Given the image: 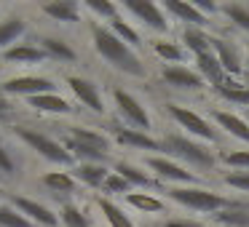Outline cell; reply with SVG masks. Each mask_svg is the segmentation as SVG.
I'll use <instances>...</instances> for the list:
<instances>
[{
    "instance_id": "ba28073f",
    "label": "cell",
    "mask_w": 249,
    "mask_h": 227,
    "mask_svg": "<svg viewBox=\"0 0 249 227\" xmlns=\"http://www.w3.org/2000/svg\"><path fill=\"white\" fill-rule=\"evenodd\" d=\"M156 81L166 91L179 94V97H204L209 91V86L193 70V65H158Z\"/></svg>"
},
{
    "instance_id": "8992f818",
    "label": "cell",
    "mask_w": 249,
    "mask_h": 227,
    "mask_svg": "<svg viewBox=\"0 0 249 227\" xmlns=\"http://www.w3.org/2000/svg\"><path fill=\"white\" fill-rule=\"evenodd\" d=\"M118 6L124 16H129L142 32H150L153 38H172L177 32V27L169 19V14L163 11L161 3H153V0H121Z\"/></svg>"
},
{
    "instance_id": "277c9868",
    "label": "cell",
    "mask_w": 249,
    "mask_h": 227,
    "mask_svg": "<svg viewBox=\"0 0 249 227\" xmlns=\"http://www.w3.org/2000/svg\"><path fill=\"white\" fill-rule=\"evenodd\" d=\"M161 110L177 131H182V134L193 136V139H198V142H206V145L217 147V150L222 147V134L217 131V126L209 120L206 113H198V110H193L190 104L174 102V99H166V102L161 104Z\"/></svg>"
},
{
    "instance_id": "603a6c76",
    "label": "cell",
    "mask_w": 249,
    "mask_h": 227,
    "mask_svg": "<svg viewBox=\"0 0 249 227\" xmlns=\"http://www.w3.org/2000/svg\"><path fill=\"white\" fill-rule=\"evenodd\" d=\"M24 107H30L33 113L40 115H51V118H72L75 115V102L67 99L65 94H40V97H33L24 102Z\"/></svg>"
},
{
    "instance_id": "bcb514c9",
    "label": "cell",
    "mask_w": 249,
    "mask_h": 227,
    "mask_svg": "<svg viewBox=\"0 0 249 227\" xmlns=\"http://www.w3.org/2000/svg\"><path fill=\"white\" fill-rule=\"evenodd\" d=\"M241 200H244V198H241ZM247 206H249V200H247Z\"/></svg>"
},
{
    "instance_id": "e575fe53",
    "label": "cell",
    "mask_w": 249,
    "mask_h": 227,
    "mask_svg": "<svg viewBox=\"0 0 249 227\" xmlns=\"http://www.w3.org/2000/svg\"><path fill=\"white\" fill-rule=\"evenodd\" d=\"M56 211H59L62 227H97L94 219L89 216V211L78 200H65V203H59Z\"/></svg>"
},
{
    "instance_id": "f546056e",
    "label": "cell",
    "mask_w": 249,
    "mask_h": 227,
    "mask_svg": "<svg viewBox=\"0 0 249 227\" xmlns=\"http://www.w3.org/2000/svg\"><path fill=\"white\" fill-rule=\"evenodd\" d=\"M94 206H97L99 216H102V222H105L107 227H140V225L134 222V216H131L121 203H115L113 198L97 195V198H94Z\"/></svg>"
},
{
    "instance_id": "ee69618b",
    "label": "cell",
    "mask_w": 249,
    "mask_h": 227,
    "mask_svg": "<svg viewBox=\"0 0 249 227\" xmlns=\"http://www.w3.org/2000/svg\"><path fill=\"white\" fill-rule=\"evenodd\" d=\"M244 70H247V78H249V40H244Z\"/></svg>"
},
{
    "instance_id": "83f0119b",
    "label": "cell",
    "mask_w": 249,
    "mask_h": 227,
    "mask_svg": "<svg viewBox=\"0 0 249 227\" xmlns=\"http://www.w3.org/2000/svg\"><path fill=\"white\" fill-rule=\"evenodd\" d=\"M0 59L8 62V65L38 67V65H46V62H49V56H46V51L40 49L35 40H22V43H17L14 49H8L6 54H0Z\"/></svg>"
},
{
    "instance_id": "c3c4849f",
    "label": "cell",
    "mask_w": 249,
    "mask_h": 227,
    "mask_svg": "<svg viewBox=\"0 0 249 227\" xmlns=\"http://www.w3.org/2000/svg\"><path fill=\"white\" fill-rule=\"evenodd\" d=\"M247 115H249V113H247Z\"/></svg>"
},
{
    "instance_id": "ab89813d",
    "label": "cell",
    "mask_w": 249,
    "mask_h": 227,
    "mask_svg": "<svg viewBox=\"0 0 249 227\" xmlns=\"http://www.w3.org/2000/svg\"><path fill=\"white\" fill-rule=\"evenodd\" d=\"M147 227H212L206 219H198V216H182V214H169L158 222H150Z\"/></svg>"
},
{
    "instance_id": "7dc6e473",
    "label": "cell",
    "mask_w": 249,
    "mask_h": 227,
    "mask_svg": "<svg viewBox=\"0 0 249 227\" xmlns=\"http://www.w3.org/2000/svg\"><path fill=\"white\" fill-rule=\"evenodd\" d=\"M145 227H147V225H145Z\"/></svg>"
},
{
    "instance_id": "30bf717a",
    "label": "cell",
    "mask_w": 249,
    "mask_h": 227,
    "mask_svg": "<svg viewBox=\"0 0 249 227\" xmlns=\"http://www.w3.org/2000/svg\"><path fill=\"white\" fill-rule=\"evenodd\" d=\"M140 161L145 163V168L158 179V184H161L163 190L166 187H182V184H206L204 177L193 174L190 168H185L182 163H177L169 155H145V158H140Z\"/></svg>"
},
{
    "instance_id": "f6af8a7d",
    "label": "cell",
    "mask_w": 249,
    "mask_h": 227,
    "mask_svg": "<svg viewBox=\"0 0 249 227\" xmlns=\"http://www.w3.org/2000/svg\"><path fill=\"white\" fill-rule=\"evenodd\" d=\"M0 81H3V65H0Z\"/></svg>"
},
{
    "instance_id": "44dd1931",
    "label": "cell",
    "mask_w": 249,
    "mask_h": 227,
    "mask_svg": "<svg viewBox=\"0 0 249 227\" xmlns=\"http://www.w3.org/2000/svg\"><path fill=\"white\" fill-rule=\"evenodd\" d=\"M38 182L46 193L62 198V203H65V200H75V195L81 193V184L72 177L70 168H51V171H43Z\"/></svg>"
},
{
    "instance_id": "7a4b0ae2",
    "label": "cell",
    "mask_w": 249,
    "mask_h": 227,
    "mask_svg": "<svg viewBox=\"0 0 249 227\" xmlns=\"http://www.w3.org/2000/svg\"><path fill=\"white\" fill-rule=\"evenodd\" d=\"M158 139H161V150H163L161 155L174 158L177 163H182L185 168H190V171L198 174V177L206 179L214 171H220V150H217V147L193 139V136L177 131L174 126L163 129L161 134H158Z\"/></svg>"
},
{
    "instance_id": "8d00e7d4",
    "label": "cell",
    "mask_w": 249,
    "mask_h": 227,
    "mask_svg": "<svg viewBox=\"0 0 249 227\" xmlns=\"http://www.w3.org/2000/svg\"><path fill=\"white\" fill-rule=\"evenodd\" d=\"M220 187L233 198L249 200V171H220Z\"/></svg>"
},
{
    "instance_id": "4316f807",
    "label": "cell",
    "mask_w": 249,
    "mask_h": 227,
    "mask_svg": "<svg viewBox=\"0 0 249 227\" xmlns=\"http://www.w3.org/2000/svg\"><path fill=\"white\" fill-rule=\"evenodd\" d=\"M27 32H30V19L24 14L11 11L6 16H0V54H6L8 49L22 43Z\"/></svg>"
},
{
    "instance_id": "484cf974",
    "label": "cell",
    "mask_w": 249,
    "mask_h": 227,
    "mask_svg": "<svg viewBox=\"0 0 249 227\" xmlns=\"http://www.w3.org/2000/svg\"><path fill=\"white\" fill-rule=\"evenodd\" d=\"M220 19L225 22L228 32L241 35V40H249V3H241V0L220 3Z\"/></svg>"
},
{
    "instance_id": "e0dca14e",
    "label": "cell",
    "mask_w": 249,
    "mask_h": 227,
    "mask_svg": "<svg viewBox=\"0 0 249 227\" xmlns=\"http://www.w3.org/2000/svg\"><path fill=\"white\" fill-rule=\"evenodd\" d=\"M8 203L24 214L35 227H62V219H59V211L51 209L49 203L43 200H35V198H27V195H19V193H8Z\"/></svg>"
},
{
    "instance_id": "4fadbf2b",
    "label": "cell",
    "mask_w": 249,
    "mask_h": 227,
    "mask_svg": "<svg viewBox=\"0 0 249 227\" xmlns=\"http://www.w3.org/2000/svg\"><path fill=\"white\" fill-rule=\"evenodd\" d=\"M107 134L113 136L115 147H124V150H129V152H140L142 158L145 155H161L163 152L158 134H145V131H137V129H126L118 120H110L107 123Z\"/></svg>"
},
{
    "instance_id": "6da1fadb",
    "label": "cell",
    "mask_w": 249,
    "mask_h": 227,
    "mask_svg": "<svg viewBox=\"0 0 249 227\" xmlns=\"http://www.w3.org/2000/svg\"><path fill=\"white\" fill-rule=\"evenodd\" d=\"M86 32H89V43H91L97 59L105 62L115 75L131 78V81H140V83L153 78V70L147 65L145 54H140L131 46H126L107 24L86 19Z\"/></svg>"
},
{
    "instance_id": "8fae6325",
    "label": "cell",
    "mask_w": 249,
    "mask_h": 227,
    "mask_svg": "<svg viewBox=\"0 0 249 227\" xmlns=\"http://www.w3.org/2000/svg\"><path fill=\"white\" fill-rule=\"evenodd\" d=\"M0 91L6 97H17V99H33L40 94H56L59 91V83L51 75H38V72H22V75H11L0 81Z\"/></svg>"
},
{
    "instance_id": "2e32d148",
    "label": "cell",
    "mask_w": 249,
    "mask_h": 227,
    "mask_svg": "<svg viewBox=\"0 0 249 227\" xmlns=\"http://www.w3.org/2000/svg\"><path fill=\"white\" fill-rule=\"evenodd\" d=\"M161 6H163V11L169 14V19L174 22L177 30L196 27V30H209V32H214V30L220 27L217 22H212L209 16H204V14L193 6V0H161Z\"/></svg>"
},
{
    "instance_id": "5b68a950",
    "label": "cell",
    "mask_w": 249,
    "mask_h": 227,
    "mask_svg": "<svg viewBox=\"0 0 249 227\" xmlns=\"http://www.w3.org/2000/svg\"><path fill=\"white\" fill-rule=\"evenodd\" d=\"M11 136L17 142H22L30 152L40 158V161L51 163L56 168H72L75 161L67 152V147L62 145V139L56 134H49V131L38 129V126H27V123H14L11 126Z\"/></svg>"
},
{
    "instance_id": "d4e9b609",
    "label": "cell",
    "mask_w": 249,
    "mask_h": 227,
    "mask_svg": "<svg viewBox=\"0 0 249 227\" xmlns=\"http://www.w3.org/2000/svg\"><path fill=\"white\" fill-rule=\"evenodd\" d=\"M147 51L156 56L158 65H190V54L177 40V35H172V38H153L147 43Z\"/></svg>"
},
{
    "instance_id": "b9f144b4",
    "label": "cell",
    "mask_w": 249,
    "mask_h": 227,
    "mask_svg": "<svg viewBox=\"0 0 249 227\" xmlns=\"http://www.w3.org/2000/svg\"><path fill=\"white\" fill-rule=\"evenodd\" d=\"M0 227H35V225L6 200V203H0Z\"/></svg>"
},
{
    "instance_id": "d590c367",
    "label": "cell",
    "mask_w": 249,
    "mask_h": 227,
    "mask_svg": "<svg viewBox=\"0 0 249 227\" xmlns=\"http://www.w3.org/2000/svg\"><path fill=\"white\" fill-rule=\"evenodd\" d=\"M83 14H89L91 22H102L110 24L115 16H121V6L118 3H110V0H83Z\"/></svg>"
},
{
    "instance_id": "74e56055",
    "label": "cell",
    "mask_w": 249,
    "mask_h": 227,
    "mask_svg": "<svg viewBox=\"0 0 249 227\" xmlns=\"http://www.w3.org/2000/svg\"><path fill=\"white\" fill-rule=\"evenodd\" d=\"M220 168L222 171H249V147H222Z\"/></svg>"
},
{
    "instance_id": "7bdbcfd3",
    "label": "cell",
    "mask_w": 249,
    "mask_h": 227,
    "mask_svg": "<svg viewBox=\"0 0 249 227\" xmlns=\"http://www.w3.org/2000/svg\"><path fill=\"white\" fill-rule=\"evenodd\" d=\"M17 107L19 104L14 102L11 97H6V94L0 91V120H11L14 115H17Z\"/></svg>"
},
{
    "instance_id": "52a82bcc",
    "label": "cell",
    "mask_w": 249,
    "mask_h": 227,
    "mask_svg": "<svg viewBox=\"0 0 249 227\" xmlns=\"http://www.w3.org/2000/svg\"><path fill=\"white\" fill-rule=\"evenodd\" d=\"M110 102H113V113H115V118H118L121 126L153 134L156 120H153L147 104L142 102L134 91H129V88H124V86H110Z\"/></svg>"
},
{
    "instance_id": "3957f363",
    "label": "cell",
    "mask_w": 249,
    "mask_h": 227,
    "mask_svg": "<svg viewBox=\"0 0 249 227\" xmlns=\"http://www.w3.org/2000/svg\"><path fill=\"white\" fill-rule=\"evenodd\" d=\"M161 195L172 206L188 211V214H196L198 219H209V216H214L217 211L228 209V206L236 200L233 195L220 193V190L212 187V184H182V187H166Z\"/></svg>"
},
{
    "instance_id": "7c38bea8",
    "label": "cell",
    "mask_w": 249,
    "mask_h": 227,
    "mask_svg": "<svg viewBox=\"0 0 249 227\" xmlns=\"http://www.w3.org/2000/svg\"><path fill=\"white\" fill-rule=\"evenodd\" d=\"M212 51L217 54L225 75L247 78V70H244V40H238L233 32H220V27H217L212 32Z\"/></svg>"
},
{
    "instance_id": "f1b7e54d",
    "label": "cell",
    "mask_w": 249,
    "mask_h": 227,
    "mask_svg": "<svg viewBox=\"0 0 249 227\" xmlns=\"http://www.w3.org/2000/svg\"><path fill=\"white\" fill-rule=\"evenodd\" d=\"M70 171H72V177L78 179L81 187L102 193V187H105V182H107L113 166H105V163H75Z\"/></svg>"
},
{
    "instance_id": "1f68e13d",
    "label": "cell",
    "mask_w": 249,
    "mask_h": 227,
    "mask_svg": "<svg viewBox=\"0 0 249 227\" xmlns=\"http://www.w3.org/2000/svg\"><path fill=\"white\" fill-rule=\"evenodd\" d=\"M206 222H209L212 227H249V206H247V200L236 198L228 209L217 211V214L209 216Z\"/></svg>"
},
{
    "instance_id": "5bb4252c",
    "label": "cell",
    "mask_w": 249,
    "mask_h": 227,
    "mask_svg": "<svg viewBox=\"0 0 249 227\" xmlns=\"http://www.w3.org/2000/svg\"><path fill=\"white\" fill-rule=\"evenodd\" d=\"M209 115V120L217 126L222 136L233 139L238 147H249V115L247 113H236L231 107H220V104H212L204 110Z\"/></svg>"
},
{
    "instance_id": "4dcf8cb0",
    "label": "cell",
    "mask_w": 249,
    "mask_h": 227,
    "mask_svg": "<svg viewBox=\"0 0 249 227\" xmlns=\"http://www.w3.org/2000/svg\"><path fill=\"white\" fill-rule=\"evenodd\" d=\"M190 65H193V70L204 78V83L209 86V91H214V88L225 81V70H222V65H220V59H217L214 51H206V54L193 56Z\"/></svg>"
},
{
    "instance_id": "9c48e42d",
    "label": "cell",
    "mask_w": 249,
    "mask_h": 227,
    "mask_svg": "<svg viewBox=\"0 0 249 227\" xmlns=\"http://www.w3.org/2000/svg\"><path fill=\"white\" fill-rule=\"evenodd\" d=\"M65 88L72 94V102L81 104L86 113H91L94 118L107 120V102H105V91L94 78L89 75H78V72H67L62 78Z\"/></svg>"
},
{
    "instance_id": "ac0fdd59",
    "label": "cell",
    "mask_w": 249,
    "mask_h": 227,
    "mask_svg": "<svg viewBox=\"0 0 249 227\" xmlns=\"http://www.w3.org/2000/svg\"><path fill=\"white\" fill-rule=\"evenodd\" d=\"M113 171L121 174L126 182L131 184V190H140V193H163V187L158 184V179L153 177L145 168V163L140 158H115L113 161Z\"/></svg>"
},
{
    "instance_id": "ffe728a7",
    "label": "cell",
    "mask_w": 249,
    "mask_h": 227,
    "mask_svg": "<svg viewBox=\"0 0 249 227\" xmlns=\"http://www.w3.org/2000/svg\"><path fill=\"white\" fill-rule=\"evenodd\" d=\"M35 43L46 51L49 62H54V65H78V62H81V54H78L75 43H70L65 35L38 32L35 35Z\"/></svg>"
},
{
    "instance_id": "9a60e30c",
    "label": "cell",
    "mask_w": 249,
    "mask_h": 227,
    "mask_svg": "<svg viewBox=\"0 0 249 227\" xmlns=\"http://www.w3.org/2000/svg\"><path fill=\"white\" fill-rule=\"evenodd\" d=\"M59 136L78 147H89V150H97L102 155L113 158V136L107 134V129L89 126V123H70V126H65V131Z\"/></svg>"
},
{
    "instance_id": "f35d334b",
    "label": "cell",
    "mask_w": 249,
    "mask_h": 227,
    "mask_svg": "<svg viewBox=\"0 0 249 227\" xmlns=\"http://www.w3.org/2000/svg\"><path fill=\"white\" fill-rule=\"evenodd\" d=\"M22 174V163H19L14 147L0 136V179H17Z\"/></svg>"
},
{
    "instance_id": "d6a6232c",
    "label": "cell",
    "mask_w": 249,
    "mask_h": 227,
    "mask_svg": "<svg viewBox=\"0 0 249 227\" xmlns=\"http://www.w3.org/2000/svg\"><path fill=\"white\" fill-rule=\"evenodd\" d=\"M107 27L113 30V32L118 35V38L124 40L126 46H131V49H134V51H140V54H142V51L147 49V40H145V32H142V30L137 27V24L131 22L129 16H124V14H121V16H115L113 22L107 24Z\"/></svg>"
},
{
    "instance_id": "7402d4cb",
    "label": "cell",
    "mask_w": 249,
    "mask_h": 227,
    "mask_svg": "<svg viewBox=\"0 0 249 227\" xmlns=\"http://www.w3.org/2000/svg\"><path fill=\"white\" fill-rule=\"evenodd\" d=\"M38 14L54 24H62V27H78L81 22H86L83 6L78 0H51V3L38 6Z\"/></svg>"
},
{
    "instance_id": "d6986e66",
    "label": "cell",
    "mask_w": 249,
    "mask_h": 227,
    "mask_svg": "<svg viewBox=\"0 0 249 227\" xmlns=\"http://www.w3.org/2000/svg\"><path fill=\"white\" fill-rule=\"evenodd\" d=\"M124 206L134 209V214L145 216V219H150V222H158V219H163V216L174 214L172 203H169L161 193H140V190H134V193H129L124 198Z\"/></svg>"
},
{
    "instance_id": "836d02e7",
    "label": "cell",
    "mask_w": 249,
    "mask_h": 227,
    "mask_svg": "<svg viewBox=\"0 0 249 227\" xmlns=\"http://www.w3.org/2000/svg\"><path fill=\"white\" fill-rule=\"evenodd\" d=\"M177 40L185 46V51L190 54V59L198 54H206V51H212V32L209 30H196V27H182L177 30Z\"/></svg>"
},
{
    "instance_id": "cb8c5ba5",
    "label": "cell",
    "mask_w": 249,
    "mask_h": 227,
    "mask_svg": "<svg viewBox=\"0 0 249 227\" xmlns=\"http://www.w3.org/2000/svg\"><path fill=\"white\" fill-rule=\"evenodd\" d=\"M212 94H214L225 107H241V110L249 113V78L225 75V81H222Z\"/></svg>"
},
{
    "instance_id": "60d3db41",
    "label": "cell",
    "mask_w": 249,
    "mask_h": 227,
    "mask_svg": "<svg viewBox=\"0 0 249 227\" xmlns=\"http://www.w3.org/2000/svg\"><path fill=\"white\" fill-rule=\"evenodd\" d=\"M129 193H134L131 184L126 182L121 174L110 171V177H107V182H105V187H102V193H99V195H105V198H126Z\"/></svg>"
}]
</instances>
